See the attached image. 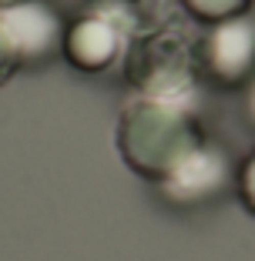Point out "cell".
I'll return each mask as SVG.
<instances>
[{
	"label": "cell",
	"mask_w": 255,
	"mask_h": 261,
	"mask_svg": "<svg viewBox=\"0 0 255 261\" xmlns=\"http://www.w3.org/2000/svg\"><path fill=\"white\" fill-rule=\"evenodd\" d=\"M205 138L201 108L185 100L134 94L118 114V154L145 181H161Z\"/></svg>",
	"instance_id": "obj_1"
},
{
	"label": "cell",
	"mask_w": 255,
	"mask_h": 261,
	"mask_svg": "<svg viewBox=\"0 0 255 261\" xmlns=\"http://www.w3.org/2000/svg\"><path fill=\"white\" fill-rule=\"evenodd\" d=\"M138 23L134 0H84L64 27L61 57L87 77L118 74L141 31Z\"/></svg>",
	"instance_id": "obj_3"
},
{
	"label": "cell",
	"mask_w": 255,
	"mask_h": 261,
	"mask_svg": "<svg viewBox=\"0 0 255 261\" xmlns=\"http://www.w3.org/2000/svg\"><path fill=\"white\" fill-rule=\"evenodd\" d=\"M239 164L232 161V151L215 138H205L161 177L155 181L158 198L175 211H205L235 191Z\"/></svg>",
	"instance_id": "obj_5"
},
{
	"label": "cell",
	"mask_w": 255,
	"mask_h": 261,
	"mask_svg": "<svg viewBox=\"0 0 255 261\" xmlns=\"http://www.w3.org/2000/svg\"><path fill=\"white\" fill-rule=\"evenodd\" d=\"M67 20L51 0L0 4V84L14 74L40 70L61 57Z\"/></svg>",
	"instance_id": "obj_4"
},
{
	"label": "cell",
	"mask_w": 255,
	"mask_h": 261,
	"mask_svg": "<svg viewBox=\"0 0 255 261\" xmlns=\"http://www.w3.org/2000/svg\"><path fill=\"white\" fill-rule=\"evenodd\" d=\"M242 114H245V121L255 127V74L248 77V84L242 87Z\"/></svg>",
	"instance_id": "obj_9"
},
{
	"label": "cell",
	"mask_w": 255,
	"mask_h": 261,
	"mask_svg": "<svg viewBox=\"0 0 255 261\" xmlns=\"http://www.w3.org/2000/svg\"><path fill=\"white\" fill-rule=\"evenodd\" d=\"M235 194L242 198V204L255 215V147L248 151V158L239 164V174H235Z\"/></svg>",
	"instance_id": "obj_8"
},
{
	"label": "cell",
	"mask_w": 255,
	"mask_h": 261,
	"mask_svg": "<svg viewBox=\"0 0 255 261\" xmlns=\"http://www.w3.org/2000/svg\"><path fill=\"white\" fill-rule=\"evenodd\" d=\"M195 40L198 37H188L181 27L138 31L121 74L128 77L134 94L185 100V104L201 108L205 81H201V70H198Z\"/></svg>",
	"instance_id": "obj_2"
},
{
	"label": "cell",
	"mask_w": 255,
	"mask_h": 261,
	"mask_svg": "<svg viewBox=\"0 0 255 261\" xmlns=\"http://www.w3.org/2000/svg\"><path fill=\"white\" fill-rule=\"evenodd\" d=\"M178 4L198 23H218L228 17H242L252 7V0H178Z\"/></svg>",
	"instance_id": "obj_7"
},
{
	"label": "cell",
	"mask_w": 255,
	"mask_h": 261,
	"mask_svg": "<svg viewBox=\"0 0 255 261\" xmlns=\"http://www.w3.org/2000/svg\"><path fill=\"white\" fill-rule=\"evenodd\" d=\"M0 4H14V0H0Z\"/></svg>",
	"instance_id": "obj_10"
},
{
	"label": "cell",
	"mask_w": 255,
	"mask_h": 261,
	"mask_svg": "<svg viewBox=\"0 0 255 261\" xmlns=\"http://www.w3.org/2000/svg\"><path fill=\"white\" fill-rule=\"evenodd\" d=\"M195 54L205 84L242 91L255 74V20L242 14L205 23L201 37L195 40Z\"/></svg>",
	"instance_id": "obj_6"
}]
</instances>
